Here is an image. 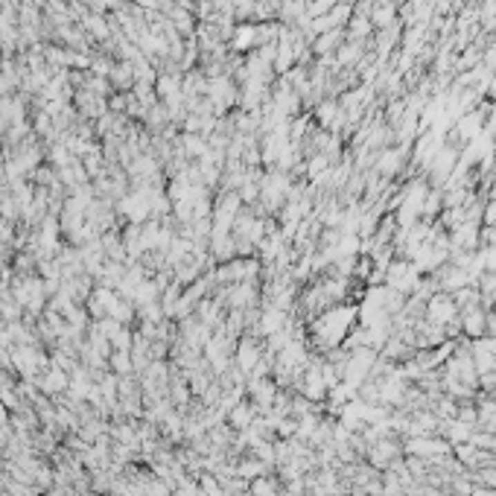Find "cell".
<instances>
[{
	"label": "cell",
	"instance_id": "cell-1",
	"mask_svg": "<svg viewBox=\"0 0 496 496\" xmlns=\"http://www.w3.org/2000/svg\"><path fill=\"white\" fill-rule=\"evenodd\" d=\"M421 271H417L409 260H394V263H388L385 266V286L388 289H394L400 295H406V292H414L417 289V283H421Z\"/></svg>",
	"mask_w": 496,
	"mask_h": 496
},
{
	"label": "cell",
	"instance_id": "cell-2",
	"mask_svg": "<svg viewBox=\"0 0 496 496\" xmlns=\"http://www.w3.org/2000/svg\"><path fill=\"white\" fill-rule=\"evenodd\" d=\"M455 316H459V307H455L452 295H435L432 301H429V321L432 324H450Z\"/></svg>",
	"mask_w": 496,
	"mask_h": 496
},
{
	"label": "cell",
	"instance_id": "cell-3",
	"mask_svg": "<svg viewBox=\"0 0 496 496\" xmlns=\"http://www.w3.org/2000/svg\"><path fill=\"white\" fill-rule=\"evenodd\" d=\"M461 324H464V330H467L470 336H479L481 330H485L488 318H485V312H481V307H470V309H464Z\"/></svg>",
	"mask_w": 496,
	"mask_h": 496
},
{
	"label": "cell",
	"instance_id": "cell-4",
	"mask_svg": "<svg viewBox=\"0 0 496 496\" xmlns=\"http://www.w3.org/2000/svg\"><path fill=\"white\" fill-rule=\"evenodd\" d=\"M400 166V152H385V158H380V173H397Z\"/></svg>",
	"mask_w": 496,
	"mask_h": 496
},
{
	"label": "cell",
	"instance_id": "cell-5",
	"mask_svg": "<svg viewBox=\"0 0 496 496\" xmlns=\"http://www.w3.org/2000/svg\"><path fill=\"white\" fill-rule=\"evenodd\" d=\"M479 254H481V260H485V271L496 275V245H485Z\"/></svg>",
	"mask_w": 496,
	"mask_h": 496
}]
</instances>
